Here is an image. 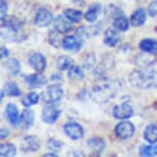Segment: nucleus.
Returning a JSON list of instances; mask_svg holds the SVG:
<instances>
[{
  "label": "nucleus",
  "mask_w": 157,
  "mask_h": 157,
  "mask_svg": "<svg viewBox=\"0 0 157 157\" xmlns=\"http://www.w3.org/2000/svg\"><path fill=\"white\" fill-rule=\"evenodd\" d=\"M29 64L35 71L42 73L46 68V60L40 52H33L29 57Z\"/></svg>",
  "instance_id": "nucleus-10"
},
{
  "label": "nucleus",
  "mask_w": 157,
  "mask_h": 157,
  "mask_svg": "<svg viewBox=\"0 0 157 157\" xmlns=\"http://www.w3.org/2000/svg\"><path fill=\"white\" fill-rule=\"evenodd\" d=\"M64 96V90L60 85L52 84L49 85L42 94V100L44 103L52 105V104L59 102Z\"/></svg>",
  "instance_id": "nucleus-3"
},
{
  "label": "nucleus",
  "mask_w": 157,
  "mask_h": 157,
  "mask_svg": "<svg viewBox=\"0 0 157 157\" xmlns=\"http://www.w3.org/2000/svg\"><path fill=\"white\" fill-rule=\"evenodd\" d=\"M148 13H149L150 17H156L157 16V0H154L148 6Z\"/></svg>",
  "instance_id": "nucleus-35"
},
{
  "label": "nucleus",
  "mask_w": 157,
  "mask_h": 157,
  "mask_svg": "<svg viewBox=\"0 0 157 157\" xmlns=\"http://www.w3.org/2000/svg\"><path fill=\"white\" fill-rule=\"evenodd\" d=\"M135 134V125L129 121H121L115 127V135L120 140H126Z\"/></svg>",
  "instance_id": "nucleus-4"
},
{
  "label": "nucleus",
  "mask_w": 157,
  "mask_h": 157,
  "mask_svg": "<svg viewBox=\"0 0 157 157\" xmlns=\"http://www.w3.org/2000/svg\"><path fill=\"white\" fill-rule=\"evenodd\" d=\"M134 114V108L129 103H121L116 105L113 109V115L116 119L123 120L129 118Z\"/></svg>",
  "instance_id": "nucleus-6"
},
{
  "label": "nucleus",
  "mask_w": 157,
  "mask_h": 157,
  "mask_svg": "<svg viewBox=\"0 0 157 157\" xmlns=\"http://www.w3.org/2000/svg\"><path fill=\"white\" fill-rule=\"evenodd\" d=\"M8 55H10V52H8V49L6 48V47L2 46L1 50H0V56H1L2 60H3V59H6L8 57Z\"/></svg>",
  "instance_id": "nucleus-37"
},
{
  "label": "nucleus",
  "mask_w": 157,
  "mask_h": 157,
  "mask_svg": "<svg viewBox=\"0 0 157 157\" xmlns=\"http://www.w3.org/2000/svg\"><path fill=\"white\" fill-rule=\"evenodd\" d=\"M5 114L7 116V119L10 121V123L13 126H17L21 121L20 115H19V111H17V108L14 104H7L6 108H5Z\"/></svg>",
  "instance_id": "nucleus-15"
},
{
  "label": "nucleus",
  "mask_w": 157,
  "mask_h": 157,
  "mask_svg": "<svg viewBox=\"0 0 157 157\" xmlns=\"http://www.w3.org/2000/svg\"><path fill=\"white\" fill-rule=\"evenodd\" d=\"M0 10H1V19L6 16L7 11V2L5 0H1V3H0Z\"/></svg>",
  "instance_id": "nucleus-36"
},
{
  "label": "nucleus",
  "mask_w": 157,
  "mask_h": 157,
  "mask_svg": "<svg viewBox=\"0 0 157 157\" xmlns=\"http://www.w3.org/2000/svg\"><path fill=\"white\" fill-rule=\"evenodd\" d=\"M25 82L28 84V86L37 88L41 87L47 82L46 78L44 77L41 73H35V74H30V75L25 76Z\"/></svg>",
  "instance_id": "nucleus-13"
},
{
  "label": "nucleus",
  "mask_w": 157,
  "mask_h": 157,
  "mask_svg": "<svg viewBox=\"0 0 157 157\" xmlns=\"http://www.w3.org/2000/svg\"><path fill=\"white\" fill-rule=\"evenodd\" d=\"M63 47L69 52H77L81 49L82 44H83V39L79 37L78 35H69L63 39Z\"/></svg>",
  "instance_id": "nucleus-7"
},
{
  "label": "nucleus",
  "mask_w": 157,
  "mask_h": 157,
  "mask_svg": "<svg viewBox=\"0 0 157 157\" xmlns=\"http://www.w3.org/2000/svg\"><path fill=\"white\" fill-rule=\"evenodd\" d=\"M34 118H35V114L32 110L26 109V110L23 111L22 116H21V121H22L23 125L26 129L30 128V127L33 125Z\"/></svg>",
  "instance_id": "nucleus-23"
},
{
  "label": "nucleus",
  "mask_w": 157,
  "mask_h": 157,
  "mask_svg": "<svg viewBox=\"0 0 157 157\" xmlns=\"http://www.w3.org/2000/svg\"><path fill=\"white\" fill-rule=\"evenodd\" d=\"M116 94V85L105 78L99 79L90 90V97L98 103H107Z\"/></svg>",
  "instance_id": "nucleus-2"
},
{
  "label": "nucleus",
  "mask_w": 157,
  "mask_h": 157,
  "mask_svg": "<svg viewBox=\"0 0 157 157\" xmlns=\"http://www.w3.org/2000/svg\"><path fill=\"white\" fill-rule=\"evenodd\" d=\"M5 67H6V69L8 70V72L13 76L17 75L21 71V63L17 59H10V60L6 61Z\"/></svg>",
  "instance_id": "nucleus-27"
},
{
  "label": "nucleus",
  "mask_w": 157,
  "mask_h": 157,
  "mask_svg": "<svg viewBox=\"0 0 157 157\" xmlns=\"http://www.w3.org/2000/svg\"><path fill=\"white\" fill-rule=\"evenodd\" d=\"M55 28L61 34H66L68 32L72 31L73 25L72 22L68 20L63 14V16H58L55 19Z\"/></svg>",
  "instance_id": "nucleus-12"
},
{
  "label": "nucleus",
  "mask_w": 157,
  "mask_h": 157,
  "mask_svg": "<svg viewBox=\"0 0 157 157\" xmlns=\"http://www.w3.org/2000/svg\"><path fill=\"white\" fill-rule=\"evenodd\" d=\"M129 82L139 90L157 87V72L154 70H136L129 75Z\"/></svg>",
  "instance_id": "nucleus-1"
},
{
  "label": "nucleus",
  "mask_w": 157,
  "mask_h": 157,
  "mask_svg": "<svg viewBox=\"0 0 157 157\" xmlns=\"http://www.w3.org/2000/svg\"><path fill=\"white\" fill-rule=\"evenodd\" d=\"M43 156H45V157H47V156H54V157H56V156H58V154L57 153H52V152H48V153H45L44 154Z\"/></svg>",
  "instance_id": "nucleus-39"
},
{
  "label": "nucleus",
  "mask_w": 157,
  "mask_h": 157,
  "mask_svg": "<svg viewBox=\"0 0 157 157\" xmlns=\"http://www.w3.org/2000/svg\"><path fill=\"white\" fill-rule=\"evenodd\" d=\"M61 115V110L55 106H47V107H44L42 110V115H41V118L45 123L47 124H52L55 123L56 121L58 120V118L60 117Z\"/></svg>",
  "instance_id": "nucleus-8"
},
{
  "label": "nucleus",
  "mask_w": 157,
  "mask_h": 157,
  "mask_svg": "<svg viewBox=\"0 0 157 157\" xmlns=\"http://www.w3.org/2000/svg\"><path fill=\"white\" fill-rule=\"evenodd\" d=\"M17 149L13 144H1L0 146V155L2 157H13L16 155Z\"/></svg>",
  "instance_id": "nucleus-26"
},
{
  "label": "nucleus",
  "mask_w": 157,
  "mask_h": 157,
  "mask_svg": "<svg viewBox=\"0 0 157 157\" xmlns=\"http://www.w3.org/2000/svg\"><path fill=\"white\" fill-rule=\"evenodd\" d=\"M86 145L91 152L94 153L96 155H99L100 153H102L106 147L105 141L101 138H91L86 142Z\"/></svg>",
  "instance_id": "nucleus-16"
},
{
  "label": "nucleus",
  "mask_w": 157,
  "mask_h": 157,
  "mask_svg": "<svg viewBox=\"0 0 157 157\" xmlns=\"http://www.w3.org/2000/svg\"><path fill=\"white\" fill-rule=\"evenodd\" d=\"M68 76H69V78L72 79V80H81L84 77V72H83V70H82V68L74 65L69 70V72H68Z\"/></svg>",
  "instance_id": "nucleus-31"
},
{
  "label": "nucleus",
  "mask_w": 157,
  "mask_h": 157,
  "mask_svg": "<svg viewBox=\"0 0 157 157\" xmlns=\"http://www.w3.org/2000/svg\"><path fill=\"white\" fill-rule=\"evenodd\" d=\"M56 64H57V68L61 71L70 70L74 66V60L69 56H60L57 59Z\"/></svg>",
  "instance_id": "nucleus-20"
},
{
  "label": "nucleus",
  "mask_w": 157,
  "mask_h": 157,
  "mask_svg": "<svg viewBox=\"0 0 157 157\" xmlns=\"http://www.w3.org/2000/svg\"><path fill=\"white\" fill-rule=\"evenodd\" d=\"M64 16L72 23H79L82 20L83 14L80 10H73V8H67L64 10Z\"/></svg>",
  "instance_id": "nucleus-25"
},
{
  "label": "nucleus",
  "mask_w": 157,
  "mask_h": 157,
  "mask_svg": "<svg viewBox=\"0 0 157 157\" xmlns=\"http://www.w3.org/2000/svg\"><path fill=\"white\" fill-rule=\"evenodd\" d=\"M40 148V141L35 136H29L23 139L21 143V150L25 153L29 152H36Z\"/></svg>",
  "instance_id": "nucleus-9"
},
{
  "label": "nucleus",
  "mask_w": 157,
  "mask_h": 157,
  "mask_svg": "<svg viewBox=\"0 0 157 157\" xmlns=\"http://www.w3.org/2000/svg\"><path fill=\"white\" fill-rule=\"evenodd\" d=\"M94 63H96V57L93 54L86 55L83 59V66L87 69H90V68L94 67Z\"/></svg>",
  "instance_id": "nucleus-34"
},
{
  "label": "nucleus",
  "mask_w": 157,
  "mask_h": 157,
  "mask_svg": "<svg viewBox=\"0 0 157 157\" xmlns=\"http://www.w3.org/2000/svg\"><path fill=\"white\" fill-rule=\"evenodd\" d=\"M140 155L145 157H152L157 155V145H142L140 147Z\"/></svg>",
  "instance_id": "nucleus-29"
},
{
  "label": "nucleus",
  "mask_w": 157,
  "mask_h": 157,
  "mask_svg": "<svg viewBox=\"0 0 157 157\" xmlns=\"http://www.w3.org/2000/svg\"><path fill=\"white\" fill-rule=\"evenodd\" d=\"M147 19V14H146V10L144 8H138L134 11V13L130 17L129 22L132 24V26L134 27H140L143 24L146 22Z\"/></svg>",
  "instance_id": "nucleus-17"
},
{
  "label": "nucleus",
  "mask_w": 157,
  "mask_h": 157,
  "mask_svg": "<svg viewBox=\"0 0 157 157\" xmlns=\"http://www.w3.org/2000/svg\"><path fill=\"white\" fill-rule=\"evenodd\" d=\"M69 155H70V156H74V155H78V156H84V154H83V153H77V154H76V153H73V152H72V153H70Z\"/></svg>",
  "instance_id": "nucleus-40"
},
{
  "label": "nucleus",
  "mask_w": 157,
  "mask_h": 157,
  "mask_svg": "<svg viewBox=\"0 0 157 157\" xmlns=\"http://www.w3.org/2000/svg\"><path fill=\"white\" fill-rule=\"evenodd\" d=\"M104 42H105L106 45H108L110 47H114L117 45L118 42H119V36H118V34L114 30L108 29V30L105 32Z\"/></svg>",
  "instance_id": "nucleus-22"
},
{
  "label": "nucleus",
  "mask_w": 157,
  "mask_h": 157,
  "mask_svg": "<svg viewBox=\"0 0 157 157\" xmlns=\"http://www.w3.org/2000/svg\"><path fill=\"white\" fill-rule=\"evenodd\" d=\"M113 27L118 31L124 32V31H126L127 29H128L129 22H128V20H127L125 17L121 14V16L113 19Z\"/></svg>",
  "instance_id": "nucleus-24"
},
{
  "label": "nucleus",
  "mask_w": 157,
  "mask_h": 157,
  "mask_svg": "<svg viewBox=\"0 0 157 157\" xmlns=\"http://www.w3.org/2000/svg\"><path fill=\"white\" fill-rule=\"evenodd\" d=\"M144 138L148 143H157V125H155V124L148 125L144 130Z\"/></svg>",
  "instance_id": "nucleus-21"
},
{
  "label": "nucleus",
  "mask_w": 157,
  "mask_h": 157,
  "mask_svg": "<svg viewBox=\"0 0 157 157\" xmlns=\"http://www.w3.org/2000/svg\"><path fill=\"white\" fill-rule=\"evenodd\" d=\"M46 146H47V148H48L49 150H52V151H54V152H56V151L61 150L62 148H63L64 144H63V142L60 141V140H58V139L52 138V139H49V140L47 141Z\"/></svg>",
  "instance_id": "nucleus-32"
},
{
  "label": "nucleus",
  "mask_w": 157,
  "mask_h": 157,
  "mask_svg": "<svg viewBox=\"0 0 157 157\" xmlns=\"http://www.w3.org/2000/svg\"><path fill=\"white\" fill-rule=\"evenodd\" d=\"M60 34H61L60 32H58L57 30L52 31V32H50V33H49L48 41H49V43L52 44V46L59 47L61 43H63V40H61V38H60Z\"/></svg>",
  "instance_id": "nucleus-33"
},
{
  "label": "nucleus",
  "mask_w": 157,
  "mask_h": 157,
  "mask_svg": "<svg viewBox=\"0 0 157 157\" xmlns=\"http://www.w3.org/2000/svg\"><path fill=\"white\" fill-rule=\"evenodd\" d=\"M101 11H102V5L100 3H98V2L93 3L88 7L86 13L84 14L85 20H86L88 23H94V21H97V19L99 17Z\"/></svg>",
  "instance_id": "nucleus-18"
},
{
  "label": "nucleus",
  "mask_w": 157,
  "mask_h": 157,
  "mask_svg": "<svg viewBox=\"0 0 157 157\" xmlns=\"http://www.w3.org/2000/svg\"><path fill=\"white\" fill-rule=\"evenodd\" d=\"M0 135H1L2 140H4V139H6L8 137V135H10V130H8L7 128H1V132H0Z\"/></svg>",
  "instance_id": "nucleus-38"
},
{
  "label": "nucleus",
  "mask_w": 157,
  "mask_h": 157,
  "mask_svg": "<svg viewBox=\"0 0 157 157\" xmlns=\"http://www.w3.org/2000/svg\"><path fill=\"white\" fill-rule=\"evenodd\" d=\"M52 21V13L49 10L41 7L37 10L35 16V24L39 27H46Z\"/></svg>",
  "instance_id": "nucleus-11"
},
{
  "label": "nucleus",
  "mask_w": 157,
  "mask_h": 157,
  "mask_svg": "<svg viewBox=\"0 0 157 157\" xmlns=\"http://www.w3.org/2000/svg\"><path fill=\"white\" fill-rule=\"evenodd\" d=\"M64 132L67 135L68 138L72 139V140H79L83 137L84 130L80 124L77 122H67L64 125Z\"/></svg>",
  "instance_id": "nucleus-5"
},
{
  "label": "nucleus",
  "mask_w": 157,
  "mask_h": 157,
  "mask_svg": "<svg viewBox=\"0 0 157 157\" xmlns=\"http://www.w3.org/2000/svg\"><path fill=\"white\" fill-rule=\"evenodd\" d=\"M140 48L142 52L150 55H157V40L155 39H143L140 42Z\"/></svg>",
  "instance_id": "nucleus-19"
},
{
  "label": "nucleus",
  "mask_w": 157,
  "mask_h": 157,
  "mask_svg": "<svg viewBox=\"0 0 157 157\" xmlns=\"http://www.w3.org/2000/svg\"><path fill=\"white\" fill-rule=\"evenodd\" d=\"M39 101V94L36 93H30L23 97L22 104L25 107H31L33 105H36Z\"/></svg>",
  "instance_id": "nucleus-30"
},
{
  "label": "nucleus",
  "mask_w": 157,
  "mask_h": 157,
  "mask_svg": "<svg viewBox=\"0 0 157 157\" xmlns=\"http://www.w3.org/2000/svg\"><path fill=\"white\" fill-rule=\"evenodd\" d=\"M4 93L10 97H20L21 96V90L17 83H14L13 81L6 82L4 85Z\"/></svg>",
  "instance_id": "nucleus-28"
},
{
  "label": "nucleus",
  "mask_w": 157,
  "mask_h": 157,
  "mask_svg": "<svg viewBox=\"0 0 157 157\" xmlns=\"http://www.w3.org/2000/svg\"><path fill=\"white\" fill-rule=\"evenodd\" d=\"M1 26L2 28H7L11 32H17L22 28L23 23L13 16H5L1 19Z\"/></svg>",
  "instance_id": "nucleus-14"
}]
</instances>
